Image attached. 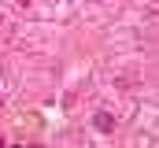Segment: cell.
Listing matches in <instances>:
<instances>
[{"label": "cell", "instance_id": "6da1fadb", "mask_svg": "<svg viewBox=\"0 0 159 148\" xmlns=\"http://www.w3.org/2000/svg\"><path fill=\"white\" fill-rule=\"evenodd\" d=\"M93 130H96V133H115V115L96 111V115H93Z\"/></svg>", "mask_w": 159, "mask_h": 148}, {"label": "cell", "instance_id": "7a4b0ae2", "mask_svg": "<svg viewBox=\"0 0 159 148\" xmlns=\"http://www.w3.org/2000/svg\"><path fill=\"white\" fill-rule=\"evenodd\" d=\"M34 148H44V145H34Z\"/></svg>", "mask_w": 159, "mask_h": 148}, {"label": "cell", "instance_id": "3957f363", "mask_svg": "<svg viewBox=\"0 0 159 148\" xmlns=\"http://www.w3.org/2000/svg\"><path fill=\"white\" fill-rule=\"evenodd\" d=\"M0 108H4V104H0Z\"/></svg>", "mask_w": 159, "mask_h": 148}]
</instances>
